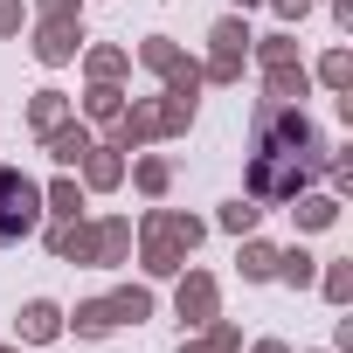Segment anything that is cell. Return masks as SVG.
Wrapping results in <instances>:
<instances>
[{"mask_svg": "<svg viewBox=\"0 0 353 353\" xmlns=\"http://www.w3.org/2000/svg\"><path fill=\"white\" fill-rule=\"evenodd\" d=\"M28 229H35V188L21 181V173L0 166V243H14Z\"/></svg>", "mask_w": 353, "mask_h": 353, "instance_id": "obj_1", "label": "cell"}]
</instances>
